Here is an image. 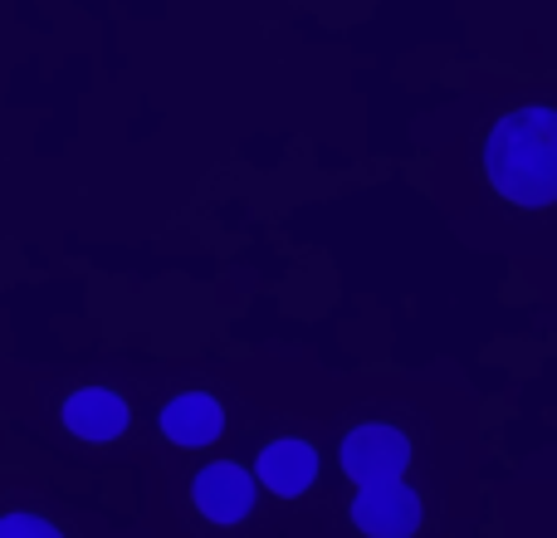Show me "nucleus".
I'll return each instance as SVG.
<instances>
[{
    "instance_id": "obj_7",
    "label": "nucleus",
    "mask_w": 557,
    "mask_h": 538,
    "mask_svg": "<svg viewBox=\"0 0 557 538\" xmlns=\"http://www.w3.org/2000/svg\"><path fill=\"white\" fill-rule=\"evenodd\" d=\"M162 431L172 436L176 445H211L215 436L225 431V412L215 396L206 392H182L162 406Z\"/></svg>"
},
{
    "instance_id": "obj_4",
    "label": "nucleus",
    "mask_w": 557,
    "mask_h": 538,
    "mask_svg": "<svg viewBox=\"0 0 557 538\" xmlns=\"http://www.w3.org/2000/svg\"><path fill=\"white\" fill-rule=\"evenodd\" d=\"M191 500L211 524H240L245 514L255 510V480H250V470H240V465L215 461L196 475Z\"/></svg>"
},
{
    "instance_id": "obj_3",
    "label": "nucleus",
    "mask_w": 557,
    "mask_h": 538,
    "mask_svg": "<svg viewBox=\"0 0 557 538\" xmlns=\"http://www.w3.org/2000/svg\"><path fill=\"white\" fill-rule=\"evenodd\" d=\"M352 524L367 538H411L416 524H421V494L406 480L367 485L352 500Z\"/></svg>"
},
{
    "instance_id": "obj_1",
    "label": "nucleus",
    "mask_w": 557,
    "mask_h": 538,
    "mask_svg": "<svg viewBox=\"0 0 557 538\" xmlns=\"http://www.w3.org/2000/svg\"><path fill=\"white\" fill-rule=\"evenodd\" d=\"M490 182L513 206L557 201V108H519L490 133Z\"/></svg>"
},
{
    "instance_id": "obj_6",
    "label": "nucleus",
    "mask_w": 557,
    "mask_h": 538,
    "mask_svg": "<svg viewBox=\"0 0 557 538\" xmlns=\"http://www.w3.org/2000/svg\"><path fill=\"white\" fill-rule=\"evenodd\" d=\"M255 475H260L264 485H270L274 494H284V500H294V494H304L308 485H313L318 475V455L308 441H274L260 451V461H255Z\"/></svg>"
},
{
    "instance_id": "obj_8",
    "label": "nucleus",
    "mask_w": 557,
    "mask_h": 538,
    "mask_svg": "<svg viewBox=\"0 0 557 538\" xmlns=\"http://www.w3.org/2000/svg\"><path fill=\"white\" fill-rule=\"evenodd\" d=\"M0 538H64L54 524H45L39 514H5L0 519Z\"/></svg>"
},
{
    "instance_id": "obj_5",
    "label": "nucleus",
    "mask_w": 557,
    "mask_h": 538,
    "mask_svg": "<svg viewBox=\"0 0 557 538\" xmlns=\"http://www.w3.org/2000/svg\"><path fill=\"white\" fill-rule=\"evenodd\" d=\"M64 426L84 441H113L127 431V402L108 387H84L64 402Z\"/></svg>"
},
{
    "instance_id": "obj_2",
    "label": "nucleus",
    "mask_w": 557,
    "mask_h": 538,
    "mask_svg": "<svg viewBox=\"0 0 557 538\" xmlns=\"http://www.w3.org/2000/svg\"><path fill=\"white\" fill-rule=\"evenodd\" d=\"M411 465V441H406L396 426H382V421H367L357 431L343 436V470L352 475L357 485H392L406 475Z\"/></svg>"
}]
</instances>
